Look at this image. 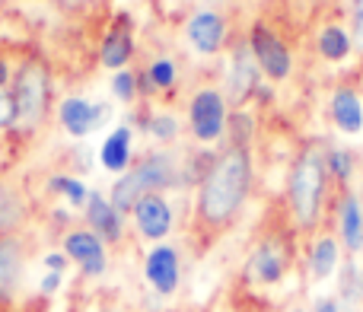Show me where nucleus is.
<instances>
[{"instance_id": "26", "label": "nucleus", "mask_w": 363, "mask_h": 312, "mask_svg": "<svg viewBox=\"0 0 363 312\" xmlns=\"http://www.w3.org/2000/svg\"><path fill=\"white\" fill-rule=\"evenodd\" d=\"M147 77H150V83L153 87H172L176 83V64L172 61H157L150 70H147Z\"/></svg>"}, {"instance_id": "25", "label": "nucleus", "mask_w": 363, "mask_h": 312, "mask_svg": "<svg viewBox=\"0 0 363 312\" xmlns=\"http://www.w3.org/2000/svg\"><path fill=\"white\" fill-rule=\"evenodd\" d=\"M325 166H328V172H332L335 179H341V182H347L351 179V172H354V160H351V153L347 150L325 153Z\"/></svg>"}, {"instance_id": "20", "label": "nucleus", "mask_w": 363, "mask_h": 312, "mask_svg": "<svg viewBox=\"0 0 363 312\" xmlns=\"http://www.w3.org/2000/svg\"><path fill=\"white\" fill-rule=\"evenodd\" d=\"M102 64L106 67H125L128 57H131V32L128 29H112L108 32V38L102 42V51H99Z\"/></svg>"}, {"instance_id": "12", "label": "nucleus", "mask_w": 363, "mask_h": 312, "mask_svg": "<svg viewBox=\"0 0 363 312\" xmlns=\"http://www.w3.org/2000/svg\"><path fill=\"white\" fill-rule=\"evenodd\" d=\"M106 115H108V106H89L80 96H70L61 106V125L67 128L74 138H83V134H89L93 128H99Z\"/></svg>"}, {"instance_id": "28", "label": "nucleus", "mask_w": 363, "mask_h": 312, "mask_svg": "<svg viewBox=\"0 0 363 312\" xmlns=\"http://www.w3.org/2000/svg\"><path fill=\"white\" fill-rule=\"evenodd\" d=\"M16 118H19V112H16V99H13V96L6 93L4 87H0V128H10Z\"/></svg>"}, {"instance_id": "2", "label": "nucleus", "mask_w": 363, "mask_h": 312, "mask_svg": "<svg viewBox=\"0 0 363 312\" xmlns=\"http://www.w3.org/2000/svg\"><path fill=\"white\" fill-rule=\"evenodd\" d=\"M325 182H328V166H325V153L322 147H306L296 156L294 169H290V207L294 217L300 223V230H313L319 223L322 213V201H325Z\"/></svg>"}, {"instance_id": "4", "label": "nucleus", "mask_w": 363, "mask_h": 312, "mask_svg": "<svg viewBox=\"0 0 363 312\" xmlns=\"http://www.w3.org/2000/svg\"><path fill=\"white\" fill-rule=\"evenodd\" d=\"M16 112H19V125L35 128L45 118V108H48V74L38 64H26L16 74Z\"/></svg>"}, {"instance_id": "5", "label": "nucleus", "mask_w": 363, "mask_h": 312, "mask_svg": "<svg viewBox=\"0 0 363 312\" xmlns=\"http://www.w3.org/2000/svg\"><path fill=\"white\" fill-rule=\"evenodd\" d=\"M226 128V106L217 89H201L191 99V134L198 140H217Z\"/></svg>"}, {"instance_id": "19", "label": "nucleus", "mask_w": 363, "mask_h": 312, "mask_svg": "<svg viewBox=\"0 0 363 312\" xmlns=\"http://www.w3.org/2000/svg\"><path fill=\"white\" fill-rule=\"evenodd\" d=\"M341 239H345V245L351 252L363 249V204L351 191L341 201Z\"/></svg>"}, {"instance_id": "11", "label": "nucleus", "mask_w": 363, "mask_h": 312, "mask_svg": "<svg viewBox=\"0 0 363 312\" xmlns=\"http://www.w3.org/2000/svg\"><path fill=\"white\" fill-rule=\"evenodd\" d=\"M147 281L157 287V294L169 296L179 287V252L172 245H157V249L147 255Z\"/></svg>"}, {"instance_id": "31", "label": "nucleus", "mask_w": 363, "mask_h": 312, "mask_svg": "<svg viewBox=\"0 0 363 312\" xmlns=\"http://www.w3.org/2000/svg\"><path fill=\"white\" fill-rule=\"evenodd\" d=\"M354 32H357V45L363 48V4L357 6V19H354Z\"/></svg>"}, {"instance_id": "17", "label": "nucleus", "mask_w": 363, "mask_h": 312, "mask_svg": "<svg viewBox=\"0 0 363 312\" xmlns=\"http://www.w3.org/2000/svg\"><path fill=\"white\" fill-rule=\"evenodd\" d=\"M332 118L345 134H357L363 128V106L354 89H338L332 99Z\"/></svg>"}, {"instance_id": "33", "label": "nucleus", "mask_w": 363, "mask_h": 312, "mask_svg": "<svg viewBox=\"0 0 363 312\" xmlns=\"http://www.w3.org/2000/svg\"><path fill=\"white\" fill-rule=\"evenodd\" d=\"M45 264H48L51 271H57V274H61V268H64V255H48V258H45Z\"/></svg>"}, {"instance_id": "30", "label": "nucleus", "mask_w": 363, "mask_h": 312, "mask_svg": "<svg viewBox=\"0 0 363 312\" xmlns=\"http://www.w3.org/2000/svg\"><path fill=\"white\" fill-rule=\"evenodd\" d=\"M57 284H61V274H57V271H55V274H48V277H45V281H42V294H55V290H57Z\"/></svg>"}, {"instance_id": "35", "label": "nucleus", "mask_w": 363, "mask_h": 312, "mask_svg": "<svg viewBox=\"0 0 363 312\" xmlns=\"http://www.w3.org/2000/svg\"><path fill=\"white\" fill-rule=\"evenodd\" d=\"M67 6H80V4H86V0H64Z\"/></svg>"}, {"instance_id": "7", "label": "nucleus", "mask_w": 363, "mask_h": 312, "mask_svg": "<svg viewBox=\"0 0 363 312\" xmlns=\"http://www.w3.org/2000/svg\"><path fill=\"white\" fill-rule=\"evenodd\" d=\"M64 252L67 258H74L77 264L83 268L86 277H99L106 271V245L96 233H86V230H77L64 239Z\"/></svg>"}, {"instance_id": "22", "label": "nucleus", "mask_w": 363, "mask_h": 312, "mask_svg": "<svg viewBox=\"0 0 363 312\" xmlns=\"http://www.w3.org/2000/svg\"><path fill=\"white\" fill-rule=\"evenodd\" d=\"M319 51L328 61H345V57L351 55V35H347L341 26H328L319 35Z\"/></svg>"}, {"instance_id": "27", "label": "nucleus", "mask_w": 363, "mask_h": 312, "mask_svg": "<svg viewBox=\"0 0 363 312\" xmlns=\"http://www.w3.org/2000/svg\"><path fill=\"white\" fill-rule=\"evenodd\" d=\"M147 128H150V134H153V138H160V140H172L179 134V121L169 118V115H160V118H153Z\"/></svg>"}, {"instance_id": "6", "label": "nucleus", "mask_w": 363, "mask_h": 312, "mask_svg": "<svg viewBox=\"0 0 363 312\" xmlns=\"http://www.w3.org/2000/svg\"><path fill=\"white\" fill-rule=\"evenodd\" d=\"M252 55H255L258 67L271 77V80H284L290 74V51L284 48V42L264 26L252 29V42H249Z\"/></svg>"}, {"instance_id": "9", "label": "nucleus", "mask_w": 363, "mask_h": 312, "mask_svg": "<svg viewBox=\"0 0 363 312\" xmlns=\"http://www.w3.org/2000/svg\"><path fill=\"white\" fill-rule=\"evenodd\" d=\"M284 271H287V249H284L277 239H268V243H262L255 252H252L249 258V277L255 284H277L284 277Z\"/></svg>"}, {"instance_id": "36", "label": "nucleus", "mask_w": 363, "mask_h": 312, "mask_svg": "<svg viewBox=\"0 0 363 312\" xmlns=\"http://www.w3.org/2000/svg\"><path fill=\"white\" fill-rule=\"evenodd\" d=\"M354 4H357V6H360V4H363V0H354Z\"/></svg>"}, {"instance_id": "18", "label": "nucleus", "mask_w": 363, "mask_h": 312, "mask_svg": "<svg viewBox=\"0 0 363 312\" xmlns=\"http://www.w3.org/2000/svg\"><path fill=\"white\" fill-rule=\"evenodd\" d=\"M99 160L108 172H128V162H131V128H115L106 144L99 147Z\"/></svg>"}, {"instance_id": "3", "label": "nucleus", "mask_w": 363, "mask_h": 312, "mask_svg": "<svg viewBox=\"0 0 363 312\" xmlns=\"http://www.w3.org/2000/svg\"><path fill=\"white\" fill-rule=\"evenodd\" d=\"M179 172H176V162H172L169 153H147L144 160L138 162V169L125 172L118 182L112 185V207L125 217V213L134 211L144 194H160L163 188L176 185Z\"/></svg>"}, {"instance_id": "23", "label": "nucleus", "mask_w": 363, "mask_h": 312, "mask_svg": "<svg viewBox=\"0 0 363 312\" xmlns=\"http://www.w3.org/2000/svg\"><path fill=\"white\" fill-rule=\"evenodd\" d=\"M48 188L51 191H61L64 198L70 201L74 207H80V204H86V188H83V182H77V179H67V175H55V179L48 182Z\"/></svg>"}, {"instance_id": "13", "label": "nucleus", "mask_w": 363, "mask_h": 312, "mask_svg": "<svg viewBox=\"0 0 363 312\" xmlns=\"http://www.w3.org/2000/svg\"><path fill=\"white\" fill-rule=\"evenodd\" d=\"M255 87H258V61L249 45H242V48H236V55H233V74H230L233 102H245Z\"/></svg>"}, {"instance_id": "32", "label": "nucleus", "mask_w": 363, "mask_h": 312, "mask_svg": "<svg viewBox=\"0 0 363 312\" xmlns=\"http://www.w3.org/2000/svg\"><path fill=\"white\" fill-rule=\"evenodd\" d=\"M315 312H341V306H338V300H319V306H315Z\"/></svg>"}, {"instance_id": "29", "label": "nucleus", "mask_w": 363, "mask_h": 312, "mask_svg": "<svg viewBox=\"0 0 363 312\" xmlns=\"http://www.w3.org/2000/svg\"><path fill=\"white\" fill-rule=\"evenodd\" d=\"M112 89H115V96L118 99H134V74L131 70H118L115 74V80H112Z\"/></svg>"}, {"instance_id": "34", "label": "nucleus", "mask_w": 363, "mask_h": 312, "mask_svg": "<svg viewBox=\"0 0 363 312\" xmlns=\"http://www.w3.org/2000/svg\"><path fill=\"white\" fill-rule=\"evenodd\" d=\"M4 83H6V64L0 61V87H4Z\"/></svg>"}, {"instance_id": "10", "label": "nucleus", "mask_w": 363, "mask_h": 312, "mask_svg": "<svg viewBox=\"0 0 363 312\" xmlns=\"http://www.w3.org/2000/svg\"><path fill=\"white\" fill-rule=\"evenodd\" d=\"M134 223L144 233L147 239H163L172 230V211L160 194H144V198L134 204Z\"/></svg>"}, {"instance_id": "37", "label": "nucleus", "mask_w": 363, "mask_h": 312, "mask_svg": "<svg viewBox=\"0 0 363 312\" xmlns=\"http://www.w3.org/2000/svg\"><path fill=\"white\" fill-rule=\"evenodd\" d=\"M106 312H118V309H106Z\"/></svg>"}, {"instance_id": "15", "label": "nucleus", "mask_w": 363, "mask_h": 312, "mask_svg": "<svg viewBox=\"0 0 363 312\" xmlns=\"http://www.w3.org/2000/svg\"><path fill=\"white\" fill-rule=\"evenodd\" d=\"M223 19L217 13H198V16L188 23V38L201 55H213V51L223 45Z\"/></svg>"}, {"instance_id": "24", "label": "nucleus", "mask_w": 363, "mask_h": 312, "mask_svg": "<svg viewBox=\"0 0 363 312\" xmlns=\"http://www.w3.org/2000/svg\"><path fill=\"white\" fill-rule=\"evenodd\" d=\"M345 274H341V300L347 303V306H354V303L360 300V290H363V281L357 274V268L354 264H345Z\"/></svg>"}, {"instance_id": "14", "label": "nucleus", "mask_w": 363, "mask_h": 312, "mask_svg": "<svg viewBox=\"0 0 363 312\" xmlns=\"http://www.w3.org/2000/svg\"><path fill=\"white\" fill-rule=\"evenodd\" d=\"M86 220L93 223V233L102 243H115L121 239V213L112 207V201L102 194H89L86 198Z\"/></svg>"}, {"instance_id": "8", "label": "nucleus", "mask_w": 363, "mask_h": 312, "mask_svg": "<svg viewBox=\"0 0 363 312\" xmlns=\"http://www.w3.org/2000/svg\"><path fill=\"white\" fill-rule=\"evenodd\" d=\"M26 252L16 236H0V309H6L16 296L19 277H23Z\"/></svg>"}, {"instance_id": "1", "label": "nucleus", "mask_w": 363, "mask_h": 312, "mask_svg": "<svg viewBox=\"0 0 363 312\" xmlns=\"http://www.w3.org/2000/svg\"><path fill=\"white\" fill-rule=\"evenodd\" d=\"M252 188V160L245 147H230L207 166L198 188V223L226 230L242 211Z\"/></svg>"}, {"instance_id": "16", "label": "nucleus", "mask_w": 363, "mask_h": 312, "mask_svg": "<svg viewBox=\"0 0 363 312\" xmlns=\"http://www.w3.org/2000/svg\"><path fill=\"white\" fill-rule=\"evenodd\" d=\"M26 220V198L13 182L0 179V236H13Z\"/></svg>"}, {"instance_id": "38", "label": "nucleus", "mask_w": 363, "mask_h": 312, "mask_svg": "<svg viewBox=\"0 0 363 312\" xmlns=\"http://www.w3.org/2000/svg\"><path fill=\"white\" fill-rule=\"evenodd\" d=\"M294 312H303V309H294Z\"/></svg>"}, {"instance_id": "21", "label": "nucleus", "mask_w": 363, "mask_h": 312, "mask_svg": "<svg viewBox=\"0 0 363 312\" xmlns=\"http://www.w3.org/2000/svg\"><path fill=\"white\" fill-rule=\"evenodd\" d=\"M335 264H338V245H335V239H319V243L313 245V255H309V271H313V277L315 281H325L335 271Z\"/></svg>"}]
</instances>
